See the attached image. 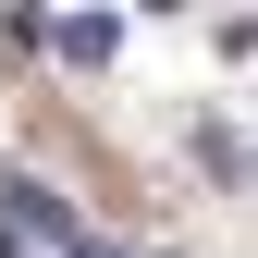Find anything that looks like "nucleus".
<instances>
[{
	"label": "nucleus",
	"mask_w": 258,
	"mask_h": 258,
	"mask_svg": "<svg viewBox=\"0 0 258 258\" xmlns=\"http://www.w3.org/2000/svg\"><path fill=\"white\" fill-rule=\"evenodd\" d=\"M49 49H61V61H111V13H74V25H49Z\"/></svg>",
	"instance_id": "1"
},
{
	"label": "nucleus",
	"mask_w": 258,
	"mask_h": 258,
	"mask_svg": "<svg viewBox=\"0 0 258 258\" xmlns=\"http://www.w3.org/2000/svg\"><path fill=\"white\" fill-rule=\"evenodd\" d=\"M61 258H123V246H99V234H74V246H61Z\"/></svg>",
	"instance_id": "2"
},
{
	"label": "nucleus",
	"mask_w": 258,
	"mask_h": 258,
	"mask_svg": "<svg viewBox=\"0 0 258 258\" xmlns=\"http://www.w3.org/2000/svg\"><path fill=\"white\" fill-rule=\"evenodd\" d=\"M0 258H25V246H13V234H0Z\"/></svg>",
	"instance_id": "3"
}]
</instances>
